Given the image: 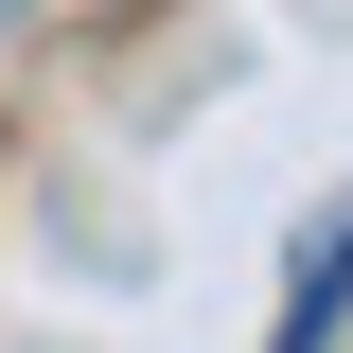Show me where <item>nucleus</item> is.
Listing matches in <instances>:
<instances>
[{
    "mask_svg": "<svg viewBox=\"0 0 353 353\" xmlns=\"http://www.w3.org/2000/svg\"><path fill=\"white\" fill-rule=\"evenodd\" d=\"M0 18H18V0H0Z\"/></svg>",
    "mask_w": 353,
    "mask_h": 353,
    "instance_id": "obj_1",
    "label": "nucleus"
}]
</instances>
